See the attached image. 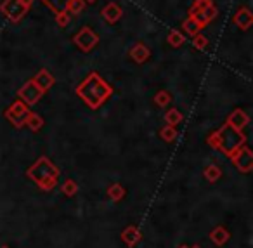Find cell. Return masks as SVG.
Wrapping results in <instances>:
<instances>
[{
    "instance_id": "cell-4",
    "label": "cell",
    "mask_w": 253,
    "mask_h": 248,
    "mask_svg": "<svg viewBox=\"0 0 253 248\" xmlns=\"http://www.w3.org/2000/svg\"><path fill=\"white\" fill-rule=\"evenodd\" d=\"M73 42H75V46L78 47L80 50L90 52V50L99 44V35H97L90 26H83L78 33L73 37Z\"/></svg>"
},
{
    "instance_id": "cell-22",
    "label": "cell",
    "mask_w": 253,
    "mask_h": 248,
    "mask_svg": "<svg viewBox=\"0 0 253 248\" xmlns=\"http://www.w3.org/2000/svg\"><path fill=\"white\" fill-rule=\"evenodd\" d=\"M160 136H162L163 141L172 142V141H175V137H177V132H175V128H174V127H170V125H166V127H163L162 130H160Z\"/></svg>"
},
{
    "instance_id": "cell-19",
    "label": "cell",
    "mask_w": 253,
    "mask_h": 248,
    "mask_svg": "<svg viewBox=\"0 0 253 248\" xmlns=\"http://www.w3.org/2000/svg\"><path fill=\"white\" fill-rule=\"evenodd\" d=\"M166 40H168V44H170L172 47H180L184 44V35L179 31V30H172L170 33H168V37H166Z\"/></svg>"
},
{
    "instance_id": "cell-18",
    "label": "cell",
    "mask_w": 253,
    "mask_h": 248,
    "mask_svg": "<svg viewBox=\"0 0 253 248\" xmlns=\"http://www.w3.org/2000/svg\"><path fill=\"white\" fill-rule=\"evenodd\" d=\"M165 122H166V125L175 127L177 124H180V122H182V113L179 111V109H170V111H166Z\"/></svg>"
},
{
    "instance_id": "cell-16",
    "label": "cell",
    "mask_w": 253,
    "mask_h": 248,
    "mask_svg": "<svg viewBox=\"0 0 253 248\" xmlns=\"http://www.w3.org/2000/svg\"><path fill=\"white\" fill-rule=\"evenodd\" d=\"M25 125H28L30 130H33V132H37V130H40L42 125H44V120H42V116L37 115V113H31L30 111L28 118H26Z\"/></svg>"
},
{
    "instance_id": "cell-7",
    "label": "cell",
    "mask_w": 253,
    "mask_h": 248,
    "mask_svg": "<svg viewBox=\"0 0 253 248\" xmlns=\"http://www.w3.org/2000/svg\"><path fill=\"white\" fill-rule=\"evenodd\" d=\"M30 115V109L28 106H26L23 101L17 99L16 103H13L11 106H9V109L5 111V118H7L11 124L14 125V127H23L26 122V118H28Z\"/></svg>"
},
{
    "instance_id": "cell-5",
    "label": "cell",
    "mask_w": 253,
    "mask_h": 248,
    "mask_svg": "<svg viewBox=\"0 0 253 248\" xmlns=\"http://www.w3.org/2000/svg\"><path fill=\"white\" fill-rule=\"evenodd\" d=\"M44 94H45V92L42 91L37 83L33 82V78L23 83V87L17 91V97H19V101H23L26 106H33V104H37L38 101L44 97Z\"/></svg>"
},
{
    "instance_id": "cell-14",
    "label": "cell",
    "mask_w": 253,
    "mask_h": 248,
    "mask_svg": "<svg viewBox=\"0 0 253 248\" xmlns=\"http://www.w3.org/2000/svg\"><path fill=\"white\" fill-rule=\"evenodd\" d=\"M182 28H184V31H186L187 35H191V37H194V35H198L201 30L205 28L201 23H198V21L194 19V17H191V16H187L186 19H184V23H182Z\"/></svg>"
},
{
    "instance_id": "cell-17",
    "label": "cell",
    "mask_w": 253,
    "mask_h": 248,
    "mask_svg": "<svg viewBox=\"0 0 253 248\" xmlns=\"http://www.w3.org/2000/svg\"><path fill=\"white\" fill-rule=\"evenodd\" d=\"M85 0H70L66 5V11L68 14H73V16H78L80 13L83 11V7H85Z\"/></svg>"
},
{
    "instance_id": "cell-3",
    "label": "cell",
    "mask_w": 253,
    "mask_h": 248,
    "mask_svg": "<svg viewBox=\"0 0 253 248\" xmlns=\"http://www.w3.org/2000/svg\"><path fill=\"white\" fill-rule=\"evenodd\" d=\"M59 169L49 160V158L42 156L35 161L33 165L30 167L26 175H28L31 181H35L42 189H52V187L58 184L59 179Z\"/></svg>"
},
{
    "instance_id": "cell-15",
    "label": "cell",
    "mask_w": 253,
    "mask_h": 248,
    "mask_svg": "<svg viewBox=\"0 0 253 248\" xmlns=\"http://www.w3.org/2000/svg\"><path fill=\"white\" fill-rule=\"evenodd\" d=\"M40 2L45 5V7H49L54 14H58L61 13V11H66V5L70 0H40Z\"/></svg>"
},
{
    "instance_id": "cell-27",
    "label": "cell",
    "mask_w": 253,
    "mask_h": 248,
    "mask_svg": "<svg viewBox=\"0 0 253 248\" xmlns=\"http://www.w3.org/2000/svg\"><path fill=\"white\" fill-rule=\"evenodd\" d=\"M123 240L127 241V243H129V245H134L137 240H139V232H137L134 228H130L129 231H125V234H123Z\"/></svg>"
},
{
    "instance_id": "cell-12",
    "label": "cell",
    "mask_w": 253,
    "mask_h": 248,
    "mask_svg": "<svg viewBox=\"0 0 253 248\" xmlns=\"http://www.w3.org/2000/svg\"><path fill=\"white\" fill-rule=\"evenodd\" d=\"M33 82L37 83V85L42 89V91L47 92V91H49V89L56 83V80H54V77H52V73H50L49 70H45V68H42V70L38 71V73L33 77Z\"/></svg>"
},
{
    "instance_id": "cell-13",
    "label": "cell",
    "mask_w": 253,
    "mask_h": 248,
    "mask_svg": "<svg viewBox=\"0 0 253 248\" xmlns=\"http://www.w3.org/2000/svg\"><path fill=\"white\" fill-rule=\"evenodd\" d=\"M250 122V116L246 115L243 109H234L231 115H229L227 118V124L231 125V127L238 128V130H241V128H245L246 125H248Z\"/></svg>"
},
{
    "instance_id": "cell-24",
    "label": "cell",
    "mask_w": 253,
    "mask_h": 248,
    "mask_svg": "<svg viewBox=\"0 0 253 248\" xmlns=\"http://www.w3.org/2000/svg\"><path fill=\"white\" fill-rule=\"evenodd\" d=\"M193 46H194L198 50H205L208 47V38L201 33L194 35V37H193Z\"/></svg>"
},
{
    "instance_id": "cell-9",
    "label": "cell",
    "mask_w": 253,
    "mask_h": 248,
    "mask_svg": "<svg viewBox=\"0 0 253 248\" xmlns=\"http://www.w3.org/2000/svg\"><path fill=\"white\" fill-rule=\"evenodd\" d=\"M233 23L238 26L239 30L246 31V30L252 28L253 25V13L248 7H239L236 11V14L233 16Z\"/></svg>"
},
{
    "instance_id": "cell-23",
    "label": "cell",
    "mask_w": 253,
    "mask_h": 248,
    "mask_svg": "<svg viewBox=\"0 0 253 248\" xmlns=\"http://www.w3.org/2000/svg\"><path fill=\"white\" fill-rule=\"evenodd\" d=\"M78 191V186H76V182L73 179H68L64 184H62V193L66 196H73Z\"/></svg>"
},
{
    "instance_id": "cell-25",
    "label": "cell",
    "mask_w": 253,
    "mask_h": 248,
    "mask_svg": "<svg viewBox=\"0 0 253 248\" xmlns=\"http://www.w3.org/2000/svg\"><path fill=\"white\" fill-rule=\"evenodd\" d=\"M71 14H68V11H61V13L56 14V23H58L59 28H64V26L70 25Z\"/></svg>"
},
{
    "instance_id": "cell-8",
    "label": "cell",
    "mask_w": 253,
    "mask_h": 248,
    "mask_svg": "<svg viewBox=\"0 0 253 248\" xmlns=\"http://www.w3.org/2000/svg\"><path fill=\"white\" fill-rule=\"evenodd\" d=\"M231 158H233L234 167L239 172H243V174H248L250 170L253 169V153L248 148H239L238 151H234L231 155Z\"/></svg>"
},
{
    "instance_id": "cell-6",
    "label": "cell",
    "mask_w": 253,
    "mask_h": 248,
    "mask_svg": "<svg viewBox=\"0 0 253 248\" xmlns=\"http://www.w3.org/2000/svg\"><path fill=\"white\" fill-rule=\"evenodd\" d=\"M0 13L4 14L9 21L19 23V21L25 17V14L28 13V9L21 4L19 0H4V2L0 4Z\"/></svg>"
},
{
    "instance_id": "cell-11",
    "label": "cell",
    "mask_w": 253,
    "mask_h": 248,
    "mask_svg": "<svg viewBox=\"0 0 253 248\" xmlns=\"http://www.w3.org/2000/svg\"><path fill=\"white\" fill-rule=\"evenodd\" d=\"M130 58H132L137 64H142V62H146L151 58L149 47L146 46V44H142V42H137L135 46L130 49Z\"/></svg>"
},
{
    "instance_id": "cell-21",
    "label": "cell",
    "mask_w": 253,
    "mask_h": 248,
    "mask_svg": "<svg viewBox=\"0 0 253 248\" xmlns=\"http://www.w3.org/2000/svg\"><path fill=\"white\" fill-rule=\"evenodd\" d=\"M220 174H222V172H220V169L217 165H208L207 169H205V177H207L210 182L219 181Z\"/></svg>"
},
{
    "instance_id": "cell-2",
    "label": "cell",
    "mask_w": 253,
    "mask_h": 248,
    "mask_svg": "<svg viewBox=\"0 0 253 248\" xmlns=\"http://www.w3.org/2000/svg\"><path fill=\"white\" fill-rule=\"evenodd\" d=\"M245 139H246L245 134L241 132V130L225 124L224 127L220 128V130H217L213 136L208 137V144L213 146V148H219L222 153L231 156L234 151H238L241 146L245 144Z\"/></svg>"
},
{
    "instance_id": "cell-10",
    "label": "cell",
    "mask_w": 253,
    "mask_h": 248,
    "mask_svg": "<svg viewBox=\"0 0 253 248\" xmlns=\"http://www.w3.org/2000/svg\"><path fill=\"white\" fill-rule=\"evenodd\" d=\"M101 14H103V17H104L106 23L115 25V23H118V21L121 19V16H123V9H121L117 2H109V4L104 5L103 13Z\"/></svg>"
},
{
    "instance_id": "cell-30",
    "label": "cell",
    "mask_w": 253,
    "mask_h": 248,
    "mask_svg": "<svg viewBox=\"0 0 253 248\" xmlns=\"http://www.w3.org/2000/svg\"><path fill=\"white\" fill-rule=\"evenodd\" d=\"M85 2H89V4H94V2H97V0H85Z\"/></svg>"
},
{
    "instance_id": "cell-28",
    "label": "cell",
    "mask_w": 253,
    "mask_h": 248,
    "mask_svg": "<svg viewBox=\"0 0 253 248\" xmlns=\"http://www.w3.org/2000/svg\"><path fill=\"white\" fill-rule=\"evenodd\" d=\"M212 4H213V0H194L189 9H191V11H201V9L208 7V5H212Z\"/></svg>"
},
{
    "instance_id": "cell-29",
    "label": "cell",
    "mask_w": 253,
    "mask_h": 248,
    "mask_svg": "<svg viewBox=\"0 0 253 248\" xmlns=\"http://www.w3.org/2000/svg\"><path fill=\"white\" fill-rule=\"evenodd\" d=\"M19 2H21L23 5H25V7L28 9V11L31 9V5H33V0H19Z\"/></svg>"
},
{
    "instance_id": "cell-26",
    "label": "cell",
    "mask_w": 253,
    "mask_h": 248,
    "mask_svg": "<svg viewBox=\"0 0 253 248\" xmlns=\"http://www.w3.org/2000/svg\"><path fill=\"white\" fill-rule=\"evenodd\" d=\"M108 195L111 196L113 200H121L123 198V195H125V191H123V187H121L120 184H115V186L109 187Z\"/></svg>"
},
{
    "instance_id": "cell-1",
    "label": "cell",
    "mask_w": 253,
    "mask_h": 248,
    "mask_svg": "<svg viewBox=\"0 0 253 248\" xmlns=\"http://www.w3.org/2000/svg\"><path fill=\"white\" fill-rule=\"evenodd\" d=\"M76 94L90 109H99L111 97L113 89L99 73L92 71V73H89L87 78L76 87Z\"/></svg>"
},
{
    "instance_id": "cell-20",
    "label": "cell",
    "mask_w": 253,
    "mask_h": 248,
    "mask_svg": "<svg viewBox=\"0 0 253 248\" xmlns=\"http://www.w3.org/2000/svg\"><path fill=\"white\" fill-rule=\"evenodd\" d=\"M170 101H172V94L168 91H160V92H156V95H154V103L162 108L168 106Z\"/></svg>"
}]
</instances>
